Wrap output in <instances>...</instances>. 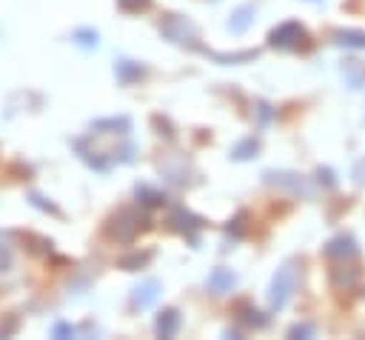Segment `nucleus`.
<instances>
[{
	"instance_id": "nucleus-1",
	"label": "nucleus",
	"mask_w": 365,
	"mask_h": 340,
	"mask_svg": "<svg viewBox=\"0 0 365 340\" xmlns=\"http://www.w3.org/2000/svg\"><path fill=\"white\" fill-rule=\"evenodd\" d=\"M294 286H297V271H294L291 266H282V269L277 271L274 283H271V306H274V309H282V306L291 300Z\"/></svg>"
},
{
	"instance_id": "nucleus-2",
	"label": "nucleus",
	"mask_w": 365,
	"mask_h": 340,
	"mask_svg": "<svg viewBox=\"0 0 365 340\" xmlns=\"http://www.w3.org/2000/svg\"><path fill=\"white\" fill-rule=\"evenodd\" d=\"M305 37H308V34H305V29H302L299 23H285V26H279L277 31H271V43H274V46H282V49H294V46H299Z\"/></svg>"
},
{
	"instance_id": "nucleus-3",
	"label": "nucleus",
	"mask_w": 365,
	"mask_h": 340,
	"mask_svg": "<svg viewBox=\"0 0 365 340\" xmlns=\"http://www.w3.org/2000/svg\"><path fill=\"white\" fill-rule=\"evenodd\" d=\"M325 254L331 260H351V257H356V243L351 234H336L334 240H328Z\"/></svg>"
},
{
	"instance_id": "nucleus-4",
	"label": "nucleus",
	"mask_w": 365,
	"mask_h": 340,
	"mask_svg": "<svg viewBox=\"0 0 365 340\" xmlns=\"http://www.w3.org/2000/svg\"><path fill=\"white\" fill-rule=\"evenodd\" d=\"M334 43L348 46V49H365V31H356V29H339V31H334Z\"/></svg>"
},
{
	"instance_id": "nucleus-5",
	"label": "nucleus",
	"mask_w": 365,
	"mask_h": 340,
	"mask_svg": "<svg viewBox=\"0 0 365 340\" xmlns=\"http://www.w3.org/2000/svg\"><path fill=\"white\" fill-rule=\"evenodd\" d=\"M354 180H356L359 186H365V160H359V163L354 166Z\"/></svg>"
},
{
	"instance_id": "nucleus-6",
	"label": "nucleus",
	"mask_w": 365,
	"mask_h": 340,
	"mask_svg": "<svg viewBox=\"0 0 365 340\" xmlns=\"http://www.w3.org/2000/svg\"><path fill=\"white\" fill-rule=\"evenodd\" d=\"M311 331H314V326L302 323V326H294V329H291V337H297V334H311Z\"/></svg>"
}]
</instances>
